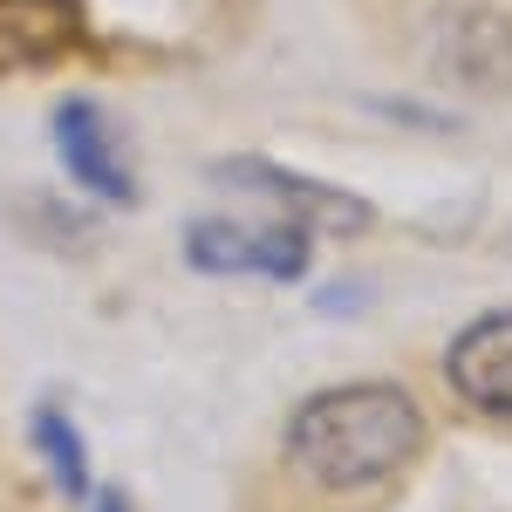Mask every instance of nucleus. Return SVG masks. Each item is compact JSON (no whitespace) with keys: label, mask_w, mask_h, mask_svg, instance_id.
<instances>
[{"label":"nucleus","mask_w":512,"mask_h":512,"mask_svg":"<svg viewBox=\"0 0 512 512\" xmlns=\"http://www.w3.org/2000/svg\"><path fill=\"white\" fill-rule=\"evenodd\" d=\"M424 451V410L396 383H342L287 417V465L315 492H376Z\"/></svg>","instance_id":"1"},{"label":"nucleus","mask_w":512,"mask_h":512,"mask_svg":"<svg viewBox=\"0 0 512 512\" xmlns=\"http://www.w3.org/2000/svg\"><path fill=\"white\" fill-rule=\"evenodd\" d=\"M192 267L198 274H253V280H301L308 274V226L294 219H267V226H246V219H198L192 233Z\"/></svg>","instance_id":"2"},{"label":"nucleus","mask_w":512,"mask_h":512,"mask_svg":"<svg viewBox=\"0 0 512 512\" xmlns=\"http://www.w3.org/2000/svg\"><path fill=\"white\" fill-rule=\"evenodd\" d=\"M444 383L458 390V403H472L478 417L512 424V308L478 315L451 349H444Z\"/></svg>","instance_id":"3"},{"label":"nucleus","mask_w":512,"mask_h":512,"mask_svg":"<svg viewBox=\"0 0 512 512\" xmlns=\"http://www.w3.org/2000/svg\"><path fill=\"white\" fill-rule=\"evenodd\" d=\"M55 144H62V164H69V178H76L82 192H96L103 205H130V198H137L130 171H123L117 137H110V123H103L96 103L69 96V103L55 110Z\"/></svg>","instance_id":"4"},{"label":"nucleus","mask_w":512,"mask_h":512,"mask_svg":"<svg viewBox=\"0 0 512 512\" xmlns=\"http://www.w3.org/2000/svg\"><path fill=\"white\" fill-rule=\"evenodd\" d=\"M437 76L472 89V96L512 89V28L499 14H458L444 28V48H437Z\"/></svg>","instance_id":"5"},{"label":"nucleus","mask_w":512,"mask_h":512,"mask_svg":"<svg viewBox=\"0 0 512 512\" xmlns=\"http://www.w3.org/2000/svg\"><path fill=\"white\" fill-rule=\"evenodd\" d=\"M219 178H226V185H253V192H267V198H287L294 226H328V233H362V226H369V205H362V198L335 192V185H315V178H301V171L219 164Z\"/></svg>","instance_id":"6"},{"label":"nucleus","mask_w":512,"mask_h":512,"mask_svg":"<svg viewBox=\"0 0 512 512\" xmlns=\"http://www.w3.org/2000/svg\"><path fill=\"white\" fill-rule=\"evenodd\" d=\"M76 48V0H0V76Z\"/></svg>","instance_id":"7"},{"label":"nucleus","mask_w":512,"mask_h":512,"mask_svg":"<svg viewBox=\"0 0 512 512\" xmlns=\"http://www.w3.org/2000/svg\"><path fill=\"white\" fill-rule=\"evenodd\" d=\"M35 444H41V458H48V472H55V485H62L69 499H89V451H82L76 424H69L55 403L35 410Z\"/></svg>","instance_id":"8"},{"label":"nucleus","mask_w":512,"mask_h":512,"mask_svg":"<svg viewBox=\"0 0 512 512\" xmlns=\"http://www.w3.org/2000/svg\"><path fill=\"white\" fill-rule=\"evenodd\" d=\"M96 512H123V499H117V492H103V499H96Z\"/></svg>","instance_id":"9"}]
</instances>
